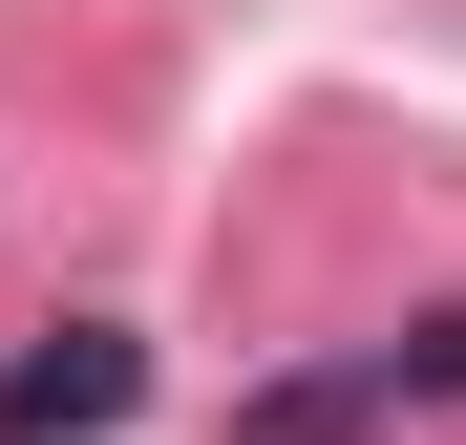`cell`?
Instances as JSON below:
<instances>
[{"mask_svg":"<svg viewBox=\"0 0 466 445\" xmlns=\"http://www.w3.org/2000/svg\"><path fill=\"white\" fill-rule=\"evenodd\" d=\"M148 403V339L127 319H43V339H0V445H106Z\"/></svg>","mask_w":466,"mask_h":445,"instance_id":"obj_1","label":"cell"},{"mask_svg":"<svg viewBox=\"0 0 466 445\" xmlns=\"http://www.w3.org/2000/svg\"><path fill=\"white\" fill-rule=\"evenodd\" d=\"M381 424H403L381 339H360V360H297V382H255V403H233V445H381Z\"/></svg>","mask_w":466,"mask_h":445,"instance_id":"obj_2","label":"cell"},{"mask_svg":"<svg viewBox=\"0 0 466 445\" xmlns=\"http://www.w3.org/2000/svg\"><path fill=\"white\" fill-rule=\"evenodd\" d=\"M381 382H403V424H424V403H466V297H445V319H403V339H381Z\"/></svg>","mask_w":466,"mask_h":445,"instance_id":"obj_3","label":"cell"}]
</instances>
